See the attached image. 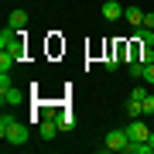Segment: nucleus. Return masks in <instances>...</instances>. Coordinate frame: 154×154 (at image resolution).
<instances>
[{"mask_svg": "<svg viewBox=\"0 0 154 154\" xmlns=\"http://www.w3.org/2000/svg\"><path fill=\"white\" fill-rule=\"evenodd\" d=\"M0 137H4V144H11V147H24V144L31 140V123H21V120H14V123L7 127L4 134H0Z\"/></svg>", "mask_w": 154, "mask_h": 154, "instance_id": "f257e3e1", "label": "nucleus"}, {"mask_svg": "<svg viewBox=\"0 0 154 154\" xmlns=\"http://www.w3.org/2000/svg\"><path fill=\"white\" fill-rule=\"evenodd\" d=\"M127 144H130L127 127H123V130H110V134L103 137V147H106V151H127Z\"/></svg>", "mask_w": 154, "mask_h": 154, "instance_id": "f03ea898", "label": "nucleus"}, {"mask_svg": "<svg viewBox=\"0 0 154 154\" xmlns=\"http://www.w3.org/2000/svg\"><path fill=\"white\" fill-rule=\"evenodd\" d=\"M127 137H130V140H147L151 137V127L144 123L140 116H134V120L127 123Z\"/></svg>", "mask_w": 154, "mask_h": 154, "instance_id": "7ed1b4c3", "label": "nucleus"}, {"mask_svg": "<svg viewBox=\"0 0 154 154\" xmlns=\"http://www.w3.org/2000/svg\"><path fill=\"white\" fill-rule=\"evenodd\" d=\"M38 137H41V140H55V137H58V123H55V116H41V123H38Z\"/></svg>", "mask_w": 154, "mask_h": 154, "instance_id": "20e7f679", "label": "nucleus"}, {"mask_svg": "<svg viewBox=\"0 0 154 154\" xmlns=\"http://www.w3.org/2000/svg\"><path fill=\"white\" fill-rule=\"evenodd\" d=\"M0 103H4V106H21L24 103V93L17 86H7V89H0Z\"/></svg>", "mask_w": 154, "mask_h": 154, "instance_id": "39448f33", "label": "nucleus"}, {"mask_svg": "<svg viewBox=\"0 0 154 154\" xmlns=\"http://www.w3.org/2000/svg\"><path fill=\"white\" fill-rule=\"evenodd\" d=\"M123 11H127V7H120L116 0H106V4H103V21H120Z\"/></svg>", "mask_w": 154, "mask_h": 154, "instance_id": "423d86ee", "label": "nucleus"}, {"mask_svg": "<svg viewBox=\"0 0 154 154\" xmlns=\"http://www.w3.org/2000/svg\"><path fill=\"white\" fill-rule=\"evenodd\" d=\"M55 123H58V130H62V134H69L72 127H75V116H72L69 110H58V113H55Z\"/></svg>", "mask_w": 154, "mask_h": 154, "instance_id": "0eeeda50", "label": "nucleus"}, {"mask_svg": "<svg viewBox=\"0 0 154 154\" xmlns=\"http://www.w3.org/2000/svg\"><path fill=\"white\" fill-rule=\"evenodd\" d=\"M134 34H137L140 48H154V28H144V24H140V28L134 31Z\"/></svg>", "mask_w": 154, "mask_h": 154, "instance_id": "6e6552de", "label": "nucleus"}, {"mask_svg": "<svg viewBox=\"0 0 154 154\" xmlns=\"http://www.w3.org/2000/svg\"><path fill=\"white\" fill-rule=\"evenodd\" d=\"M123 21L134 24V28H140V24H144V11H140V7H127V11H123Z\"/></svg>", "mask_w": 154, "mask_h": 154, "instance_id": "1a4fd4ad", "label": "nucleus"}, {"mask_svg": "<svg viewBox=\"0 0 154 154\" xmlns=\"http://www.w3.org/2000/svg\"><path fill=\"white\" fill-rule=\"evenodd\" d=\"M7 24H11V28H17V31H24V24H28V14H24V11H11Z\"/></svg>", "mask_w": 154, "mask_h": 154, "instance_id": "9d476101", "label": "nucleus"}, {"mask_svg": "<svg viewBox=\"0 0 154 154\" xmlns=\"http://www.w3.org/2000/svg\"><path fill=\"white\" fill-rule=\"evenodd\" d=\"M127 72H130V79H144V62L140 58H130V62H127Z\"/></svg>", "mask_w": 154, "mask_h": 154, "instance_id": "9b49d317", "label": "nucleus"}, {"mask_svg": "<svg viewBox=\"0 0 154 154\" xmlns=\"http://www.w3.org/2000/svg\"><path fill=\"white\" fill-rule=\"evenodd\" d=\"M17 65V58L11 55V51H4V48H0V72H11Z\"/></svg>", "mask_w": 154, "mask_h": 154, "instance_id": "f8f14e48", "label": "nucleus"}, {"mask_svg": "<svg viewBox=\"0 0 154 154\" xmlns=\"http://www.w3.org/2000/svg\"><path fill=\"white\" fill-rule=\"evenodd\" d=\"M14 38H17V28H11V24H7V28L0 31V48H7V45H11Z\"/></svg>", "mask_w": 154, "mask_h": 154, "instance_id": "ddd939ff", "label": "nucleus"}, {"mask_svg": "<svg viewBox=\"0 0 154 154\" xmlns=\"http://www.w3.org/2000/svg\"><path fill=\"white\" fill-rule=\"evenodd\" d=\"M127 116H144V103L140 99H127Z\"/></svg>", "mask_w": 154, "mask_h": 154, "instance_id": "4468645a", "label": "nucleus"}, {"mask_svg": "<svg viewBox=\"0 0 154 154\" xmlns=\"http://www.w3.org/2000/svg\"><path fill=\"white\" fill-rule=\"evenodd\" d=\"M110 55L123 62V58H127V41H116V45H113V51H110Z\"/></svg>", "mask_w": 154, "mask_h": 154, "instance_id": "2eb2a0df", "label": "nucleus"}, {"mask_svg": "<svg viewBox=\"0 0 154 154\" xmlns=\"http://www.w3.org/2000/svg\"><path fill=\"white\" fill-rule=\"evenodd\" d=\"M140 103H144V116H154V93H147Z\"/></svg>", "mask_w": 154, "mask_h": 154, "instance_id": "dca6fc26", "label": "nucleus"}, {"mask_svg": "<svg viewBox=\"0 0 154 154\" xmlns=\"http://www.w3.org/2000/svg\"><path fill=\"white\" fill-rule=\"evenodd\" d=\"M144 86H154V62L144 65Z\"/></svg>", "mask_w": 154, "mask_h": 154, "instance_id": "f3484780", "label": "nucleus"}, {"mask_svg": "<svg viewBox=\"0 0 154 154\" xmlns=\"http://www.w3.org/2000/svg\"><path fill=\"white\" fill-rule=\"evenodd\" d=\"M140 62H144V65H151V62H154V48H140V55H137Z\"/></svg>", "mask_w": 154, "mask_h": 154, "instance_id": "a211bd4d", "label": "nucleus"}, {"mask_svg": "<svg viewBox=\"0 0 154 154\" xmlns=\"http://www.w3.org/2000/svg\"><path fill=\"white\" fill-rule=\"evenodd\" d=\"M11 123H14V116H11V113H4V116H0V134H4Z\"/></svg>", "mask_w": 154, "mask_h": 154, "instance_id": "6ab92c4d", "label": "nucleus"}, {"mask_svg": "<svg viewBox=\"0 0 154 154\" xmlns=\"http://www.w3.org/2000/svg\"><path fill=\"white\" fill-rule=\"evenodd\" d=\"M103 65H106V72H116V65H120V58H113V55H110V58L103 62Z\"/></svg>", "mask_w": 154, "mask_h": 154, "instance_id": "aec40b11", "label": "nucleus"}, {"mask_svg": "<svg viewBox=\"0 0 154 154\" xmlns=\"http://www.w3.org/2000/svg\"><path fill=\"white\" fill-rule=\"evenodd\" d=\"M144 96H147V89H144V86H137V89H130V99H144Z\"/></svg>", "mask_w": 154, "mask_h": 154, "instance_id": "412c9836", "label": "nucleus"}, {"mask_svg": "<svg viewBox=\"0 0 154 154\" xmlns=\"http://www.w3.org/2000/svg\"><path fill=\"white\" fill-rule=\"evenodd\" d=\"M144 28H154V11H147V14H144Z\"/></svg>", "mask_w": 154, "mask_h": 154, "instance_id": "4be33fe9", "label": "nucleus"}, {"mask_svg": "<svg viewBox=\"0 0 154 154\" xmlns=\"http://www.w3.org/2000/svg\"><path fill=\"white\" fill-rule=\"evenodd\" d=\"M147 144H151V147H154V130H151V137H147Z\"/></svg>", "mask_w": 154, "mask_h": 154, "instance_id": "5701e85b", "label": "nucleus"}]
</instances>
